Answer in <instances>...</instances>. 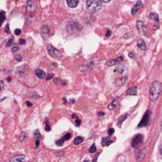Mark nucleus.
Returning a JSON list of instances; mask_svg holds the SVG:
<instances>
[{"mask_svg": "<svg viewBox=\"0 0 162 162\" xmlns=\"http://www.w3.org/2000/svg\"><path fill=\"white\" fill-rule=\"evenodd\" d=\"M129 56L130 57V58H133V57H134V54H133V53H129Z\"/></svg>", "mask_w": 162, "mask_h": 162, "instance_id": "obj_47", "label": "nucleus"}, {"mask_svg": "<svg viewBox=\"0 0 162 162\" xmlns=\"http://www.w3.org/2000/svg\"><path fill=\"white\" fill-rule=\"evenodd\" d=\"M108 135L109 136H111V135H112L113 134H114V132H115V130L113 129V128H109L108 129Z\"/></svg>", "mask_w": 162, "mask_h": 162, "instance_id": "obj_30", "label": "nucleus"}, {"mask_svg": "<svg viewBox=\"0 0 162 162\" xmlns=\"http://www.w3.org/2000/svg\"><path fill=\"white\" fill-rule=\"evenodd\" d=\"M82 141H83V138L78 136L75 138V140H74V145H78V144H80V143L82 142Z\"/></svg>", "mask_w": 162, "mask_h": 162, "instance_id": "obj_24", "label": "nucleus"}, {"mask_svg": "<svg viewBox=\"0 0 162 162\" xmlns=\"http://www.w3.org/2000/svg\"><path fill=\"white\" fill-rule=\"evenodd\" d=\"M95 65V62H93V61H91V62H89V63H87L86 64L83 65L82 67H80V70L82 72L87 71V70H90L91 68H93V66Z\"/></svg>", "mask_w": 162, "mask_h": 162, "instance_id": "obj_7", "label": "nucleus"}, {"mask_svg": "<svg viewBox=\"0 0 162 162\" xmlns=\"http://www.w3.org/2000/svg\"><path fill=\"white\" fill-rule=\"evenodd\" d=\"M137 90H138V87L134 86V87H130L127 91V94L128 95H130V96H135L137 95Z\"/></svg>", "mask_w": 162, "mask_h": 162, "instance_id": "obj_14", "label": "nucleus"}, {"mask_svg": "<svg viewBox=\"0 0 162 162\" xmlns=\"http://www.w3.org/2000/svg\"><path fill=\"white\" fill-rule=\"evenodd\" d=\"M137 45L141 50H142V51H145L146 50V43L144 42V40L142 39L138 40V42H137Z\"/></svg>", "mask_w": 162, "mask_h": 162, "instance_id": "obj_15", "label": "nucleus"}, {"mask_svg": "<svg viewBox=\"0 0 162 162\" xmlns=\"http://www.w3.org/2000/svg\"><path fill=\"white\" fill-rule=\"evenodd\" d=\"M5 19H6V13L4 11L0 12V26H2V24L4 22Z\"/></svg>", "mask_w": 162, "mask_h": 162, "instance_id": "obj_21", "label": "nucleus"}, {"mask_svg": "<svg viewBox=\"0 0 162 162\" xmlns=\"http://www.w3.org/2000/svg\"><path fill=\"white\" fill-rule=\"evenodd\" d=\"M48 54L53 58H60V57H62V53L58 50H57L56 48H55L52 44L48 45Z\"/></svg>", "mask_w": 162, "mask_h": 162, "instance_id": "obj_5", "label": "nucleus"}, {"mask_svg": "<svg viewBox=\"0 0 162 162\" xmlns=\"http://www.w3.org/2000/svg\"><path fill=\"white\" fill-rule=\"evenodd\" d=\"M149 17H150V18H151L152 20H154V21H155V22H159V17H158V15L157 14L155 13H151L150 14V15H149Z\"/></svg>", "mask_w": 162, "mask_h": 162, "instance_id": "obj_22", "label": "nucleus"}, {"mask_svg": "<svg viewBox=\"0 0 162 162\" xmlns=\"http://www.w3.org/2000/svg\"><path fill=\"white\" fill-rule=\"evenodd\" d=\"M63 102H64V104H67V100L65 99V98L63 99Z\"/></svg>", "mask_w": 162, "mask_h": 162, "instance_id": "obj_52", "label": "nucleus"}, {"mask_svg": "<svg viewBox=\"0 0 162 162\" xmlns=\"http://www.w3.org/2000/svg\"><path fill=\"white\" fill-rule=\"evenodd\" d=\"M98 115L99 116H104V113L103 112H98Z\"/></svg>", "mask_w": 162, "mask_h": 162, "instance_id": "obj_46", "label": "nucleus"}, {"mask_svg": "<svg viewBox=\"0 0 162 162\" xmlns=\"http://www.w3.org/2000/svg\"><path fill=\"white\" fill-rule=\"evenodd\" d=\"M128 80V78L127 77H121V78H117L116 82H115V84L116 86H121L123 85H124Z\"/></svg>", "mask_w": 162, "mask_h": 162, "instance_id": "obj_10", "label": "nucleus"}, {"mask_svg": "<svg viewBox=\"0 0 162 162\" xmlns=\"http://www.w3.org/2000/svg\"><path fill=\"white\" fill-rule=\"evenodd\" d=\"M26 161V156L22 154H17L14 156L10 159V162H25Z\"/></svg>", "mask_w": 162, "mask_h": 162, "instance_id": "obj_8", "label": "nucleus"}, {"mask_svg": "<svg viewBox=\"0 0 162 162\" xmlns=\"http://www.w3.org/2000/svg\"><path fill=\"white\" fill-rule=\"evenodd\" d=\"M84 162H89V160H84Z\"/></svg>", "mask_w": 162, "mask_h": 162, "instance_id": "obj_54", "label": "nucleus"}, {"mask_svg": "<svg viewBox=\"0 0 162 162\" xmlns=\"http://www.w3.org/2000/svg\"><path fill=\"white\" fill-rule=\"evenodd\" d=\"M97 158H98V155H97L95 157V158H94V159H93V162H96L97 161Z\"/></svg>", "mask_w": 162, "mask_h": 162, "instance_id": "obj_45", "label": "nucleus"}, {"mask_svg": "<svg viewBox=\"0 0 162 162\" xmlns=\"http://www.w3.org/2000/svg\"><path fill=\"white\" fill-rule=\"evenodd\" d=\"M123 59V58L122 56H119L118 58H116V59H112V60H109L108 61L107 63H106V65L108 66V67H112L113 65L116 64L117 63H119L120 61H122Z\"/></svg>", "mask_w": 162, "mask_h": 162, "instance_id": "obj_11", "label": "nucleus"}, {"mask_svg": "<svg viewBox=\"0 0 162 162\" xmlns=\"http://www.w3.org/2000/svg\"><path fill=\"white\" fill-rule=\"evenodd\" d=\"M143 7V4H142V2H138L136 3V4L134 5V7H133V9H132V10H131V14H134L136 13V12H138L139 10H140L142 7Z\"/></svg>", "mask_w": 162, "mask_h": 162, "instance_id": "obj_12", "label": "nucleus"}, {"mask_svg": "<svg viewBox=\"0 0 162 162\" xmlns=\"http://www.w3.org/2000/svg\"><path fill=\"white\" fill-rule=\"evenodd\" d=\"M149 121H150V112L149 110L146 111V112L143 116L142 119L138 125V128H141L143 127H146L147 125H149Z\"/></svg>", "mask_w": 162, "mask_h": 162, "instance_id": "obj_3", "label": "nucleus"}, {"mask_svg": "<svg viewBox=\"0 0 162 162\" xmlns=\"http://www.w3.org/2000/svg\"><path fill=\"white\" fill-rule=\"evenodd\" d=\"M3 88H4V82L2 81H0V91L2 90Z\"/></svg>", "mask_w": 162, "mask_h": 162, "instance_id": "obj_39", "label": "nucleus"}, {"mask_svg": "<svg viewBox=\"0 0 162 162\" xmlns=\"http://www.w3.org/2000/svg\"><path fill=\"white\" fill-rule=\"evenodd\" d=\"M35 74L37 76V78H40V79H43V78H45V72L42 70L40 69H37L35 70Z\"/></svg>", "mask_w": 162, "mask_h": 162, "instance_id": "obj_13", "label": "nucleus"}, {"mask_svg": "<svg viewBox=\"0 0 162 162\" xmlns=\"http://www.w3.org/2000/svg\"><path fill=\"white\" fill-rule=\"evenodd\" d=\"M130 37H131V35L130 34V33H127V34H125L123 36V38H124V39H129Z\"/></svg>", "mask_w": 162, "mask_h": 162, "instance_id": "obj_36", "label": "nucleus"}, {"mask_svg": "<svg viewBox=\"0 0 162 162\" xmlns=\"http://www.w3.org/2000/svg\"><path fill=\"white\" fill-rule=\"evenodd\" d=\"M19 44H26V40L24 39H20Z\"/></svg>", "mask_w": 162, "mask_h": 162, "instance_id": "obj_42", "label": "nucleus"}, {"mask_svg": "<svg viewBox=\"0 0 162 162\" xmlns=\"http://www.w3.org/2000/svg\"><path fill=\"white\" fill-rule=\"evenodd\" d=\"M111 35H112V32H111V31L109 30V29H108V30H107V33H106V37H109L111 36Z\"/></svg>", "mask_w": 162, "mask_h": 162, "instance_id": "obj_41", "label": "nucleus"}, {"mask_svg": "<svg viewBox=\"0 0 162 162\" xmlns=\"http://www.w3.org/2000/svg\"><path fill=\"white\" fill-rule=\"evenodd\" d=\"M14 33H15V35L18 36V35L22 33V30H21L20 28H17V29H15V31H14Z\"/></svg>", "mask_w": 162, "mask_h": 162, "instance_id": "obj_35", "label": "nucleus"}, {"mask_svg": "<svg viewBox=\"0 0 162 162\" xmlns=\"http://www.w3.org/2000/svg\"><path fill=\"white\" fill-rule=\"evenodd\" d=\"M128 114H124L123 116H122L119 117V122H118V126H119V128L121 127L122 123H123V121H124V120H125V119L128 118Z\"/></svg>", "mask_w": 162, "mask_h": 162, "instance_id": "obj_19", "label": "nucleus"}, {"mask_svg": "<svg viewBox=\"0 0 162 162\" xmlns=\"http://www.w3.org/2000/svg\"><path fill=\"white\" fill-rule=\"evenodd\" d=\"M41 31H42V33H43V37L44 36V34L46 35V37H48V34L50 32V28L48 26H44L42 27L41 28Z\"/></svg>", "mask_w": 162, "mask_h": 162, "instance_id": "obj_18", "label": "nucleus"}, {"mask_svg": "<svg viewBox=\"0 0 162 162\" xmlns=\"http://www.w3.org/2000/svg\"><path fill=\"white\" fill-rule=\"evenodd\" d=\"M115 71L119 72V74H122L124 71V66L122 64L117 65V67H116V69H115Z\"/></svg>", "mask_w": 162, "mask_h": 162, "instance_id": "obj_20", "label": "nucleus"}, {"mask_svg": "<svg viewBox=\"0 0 162 162\" xmlns=\"http://www.w3.org/2000/svg\"><path fill=\"white\" fill-rule=\"evenodd\" d=\"M143 140H144V138H143L142 134H136L134 138H132L131 141L132 147H134V148H138V147L143 142Z\"/></svg>", "mask_w": 162, "mask_h": 162, "instance_id": "obj_4", "label": "nucleus"}, {"mask_svg": "<svg viewBox=\"0 0 162 162\" xmlns=\"http://www.w3.org/2000/svg\"><path fill=\"white\" fill-rule=\"evenodd\" d=\"M40 145V140H37L36 141V148H37V147L39 146Z\"/></svg>", "mask_w": 162, "mask_h": 162, "instance_id": "obj_43", "label": "nucleus"}, {"mask_svg": "<svg viewBox=\"0 0 162 162\" xmlns=\"http://www.w3.org/2000/svg\"><path fill=\"white\" fill-rule=\"evenodd\" d=\"M67 5L71 8H74L78 6V0H67Z\"/></svg>", "mask_w": 162, "mask_h": 162, "instance_id": "obj_16", "label": "nucleus"}, {"mask_svg": "<svg viewBox=\"0 0 162 162\" xmlns=\"http://www.w3.org/2000/svg\"><path fill=\"white\" fill-rule=\"evenodd\" d=\"M113 141L111 140L110 138H102V142H101V144L103 146H109L111 144V143H112Z\"/></svg>", "mask_w": 162, "mask_h": 162, "instance_id": "obj_17", "label": "nucleus"}, {"mask_svg": "<svg viewBox=\"0 0 162 162\" xmlns=\"http://www.w3.org/2000/svg\"><path fill=\"white\" fill-rule=\"evenodd\" d=\"M17 50H18V46L16 45V44H14L13 48H12V52H17Z\"/></svg>", "mask_w": 162, "mask_h": 162, "instance_id": "obj_34", "label": "nucleus"}, {"mask_svg": "<svg viewBox=\"0 0 162 162\" xmlns=\"http://www.w3.org/2000/svg\"><path fill=\"white\" fill-rule=\"evenodd\" d=\"M160 126H161V128H162V121H161V123H160Z\"/></svg>", "mask_w": 162, "mask_h": 162, "instance_id": "obj_55", "label": "nucleus"}, {"mask_svg": "<svg viewBox=\"0 0 162 162\" xmlns=\"http://www.w3.org/2000/svg\"><path fill=\"white\" fill-rule=\"evenodd\" d=\"M100 1H102V2H110L111 0H100Z\"/></svg>", "mask_w": 162, "mask_h": 162, "instance_id": "obj_48", "label": "nucleus"}, {"mask_svg": "<svg viewBox=\"0 0 162 162\" xmlns=\"http://www.w3.org/2000/svg\"><path fill=\"white\" fill-rule=\"evenodd\" d=\"M162 91V84L158 81H155L150 86L149 89V100L151 101H155L160 97Z\"/></svg>", "mask_w": 162, "mask_h": 162, "instance_id": "obj_1", "label": "nucleus"}, {"mask_svg": "<svg viewBox=\"0 0 162 162\" xmlns=\"http://www.w3.org/2000/svg\"><path fill=\"white\" fill-rule=\"evenodd\" d=\"M15 59L17 61H18V62H21V61L22 60V56L21 55H17V56H15Z\"/></svg>", "mask_w": 162, "mask_h": 162, "instance_id": "obj_31", "label": "nucleus"}, {"mask_svg": "<svg viewBox=\"0 0 162 162\" xmlns=\"http://www.w3.org/2000/svg\"><path fill=\"white\" fill-rule=\"evenodd\" d=\"M64 142H65L64 138H60V139L57 140L56 142V144L57 146H63V144L64 143Z\"/></svg>", "mask_w": 162, "mask_h": 162, "instance_id": "obj_26", "label": "nucleus"}, {"mask_svg": "<svg viewBox=\"0 0 162 162\" xmlns=\"http://www.w3.org/2000/svg\"><path fill=\"white\" fill-rule=\"evenodd\" d=\"M160 154H161V156H162V145L160 146Z\"/></svg>", "mask_w": 162, "mask_h": 162, "instance_id": "obj_49", "label": "nucleus"}, {"mask_svg": "<svg viewBox=\"0 0 162 162\" xmlns=\"http://www.w3.org/2000/svg\"><path fill=\"white\" fill-rule=\"evenodd\" d=\"M14 41V38H12V39H10V40L7 42V47H9V46H10L11 44H12V43H13Z\"/></svg>", "mask_w": 162, "mask_h": 162, "instance_id": "obj_40", "label": "nucleus"}, {"mask_svg": "<svg viewBox=\"0 0 162 162\" xmlns=\"http://www.w3.org/2000/svg\"><path fill=\"white\" fill-rule=\"evenodd\" d=\"M5 32H7V34H10V26H9V24H7V26H6V28H5Z\"/></svg>", "mask_w": 162, "mask_h": 162, "instance_id": "obj_32", "label": "nucleus"}, {"mask_svg": "<svg viewBox=\"0 0 162 162\" xmlns=\"http://www.w3.org/2000/svg\"><path fill=\"white\" fill-rule=\"evenodd\" d=\"M116 104H117V99H115L114 100L108 105V109H109V110H112V109H113V108L116 106Z\"/></svg>", "mask_w": 162, "mask_h": 162, "instance_id": "obj_23", "label": "nucleus"}, {"mask_svg": "<svg viewBox=\"0 0 162 162\" xmlns=\"http://www.w3.org/2000/svg\"><path fill=\"white\" fill-rule=\"evenodd\" d=\"M26 104H27V105H28V107H32V103H30V102L27 101V102H26Z\"/></svg>", "mask_w": 162, "mask_h": 162, "instance_id": "obj_44", "label": "nucleus"}, {"mask_svg": "<svg viewBox=\"0 0 162 162\" xmlns=\"http://www.w3.org/2000/svg\"><path fill=\"white\" fill-rule=\"evenodd\" d=\"M63 138H64V140H65V141L69 140L70 138H71V134H70V133H67V134H65V135L63 137Z\"/></svg>", "mask_w": 162, "mask_h": 162, "instance_id": "obj_29", "label": "nucleus"}, {"mask_svg": "<svg viewBox=\"0 0 162 162\" xmlns=\"http://www.w3.org/2000/svg\"><path fill=\"white\" fill-rule=\"evenodd\" d=\"M53 77H54V74H48V77L46 78V80H47V81L50 80V79H52V78H53Z\"/></svg>", "mask_w": 162, "mask_h": 162, "instance_id": "obj_38", "label": "nucleus"}, {"mask_svg": "<svg viewBox=\"0 0 162 162\" xmlns=\"http://www.w3.org/2000/svg\"><path fill=\"white\" fill-rule=\"evenodd\" d=\"M137 28L138 30L139 31L140 33H142V32H143V34L146 35V28L145 26L143 25V23L141 21H138L137 22Z\"/></svg>", "mask_w": 162, "mask_h": 162, "instance_id": "obj_9", "label": "nucleus"}, {"mask_svg": "<svg viewBox=\"0 0 162 162\" xmlns=\"http://www.w3.org/2000/svg\"><path fill=\"white\" fill-rule=\"evenodd\" d=\"M89 153H90V154L95 153V152L97 151V147H96L95 144H93V145H92V146H91L90 148H89Z\"/></svg>", "mask_w": 162, "mask_h": 162, "instance_id": "obj_28", "label": "nucleus"}, {"mask_svg": "<svg viewBox=\"0 0 162 162\" xmlns=\"http://www.w3.org/2000/svg\"><path fill=\"white\" fill-rule=\"evenodd\" d=\"M70 102H71V103H74V102H75V100H74V99L70 100Z\"/></svg>", "mask_w": 162, "mask_h": 162, "instance_id": "obj_51", "label": "nucleus"}, {"mask_svg": "<svg viewBox=\"0 0 162 162\" xmlns=\"http://www.w3.org/2000/svg\"><path fill=\"white\" fill-rule=\"evenodd\" d=\"M102 7L100 0H87L86 8L91 13H97Z\"/></svg>", "mask_w": 162, "mask_h": 162, "instance_id": "obj_2", "label": "nucleus"}, {"mask_svg": "<svg viewBox=\"0 0 162 162\" xmlns=\"http://www.w3.org/2000/svg\"><path fill=\"white\" fill-rule=\"evenodd\" d=\"M72 118H74H74H77V116H76V115H74V114H73V115H72Z\"/></svg>", "mask_w": 162, "mask_h": 162, "instance_id": "obj_50", "label": "nucleus"}, {"mask_svg": "<svg viewBox=\"0 0 162 162\" xmlns=\"http://www.w3.org/2000/svg\"><path fill=\"white\" fill-rule=\"evenodd\" d=\"M75 121H76V124H77V127H79L81 124V119L77 118V119H75Z\"/></svg>", "mask_w": 162, "mask_h": 162, "instance_id": "obj_37", "label": "nucleus"}, {"mask_svg": "<svg viewBox=\"0 0 162 162\" xmlns=\"http://www.w3.org/2000/svg\"><path fill=\"white\" fill-rule=\"evenodd\" d=\"M46 123H47V125H46V127H45V130L46 131H50V130H51V127H50V125L48 124V120H46Z\"/></svg>", "mask_w": 162, "mask_h": 162, "instance_id": "obj_33", "label": "nucleus"}, {"mask_svg": "<svg viewBox=\"0 0 162 162\" xmlns=\"http://www.w3.org/2000/svg\"><path fill=\"white\" fill-rule=\"evenodd\" d=\"M146 153H147V149H138V150L135 152V157H136L137 160L141 161V160H142L143 158H145Z\"/></svg>", "mask_w": 162, "mask_h": 162, "instance_id": "obj_6", "label": "nucleus"}, {"mask_svg": "<svg viewBox=\"0 0 162 162\" xmlns=\"http://www.w3.org/2000/svg\"><path fill=\"white\" fill-rule=\"evenodd\" d=\"M33 137H34L37 140H40V138H41V134L39 132V130H36V131L34 132Z\"/></svg>", "mask_w": 162, "mask_h": 162, "instance_id": "obj_25", "label": "nucleus"}, {"mask_svg": "<svg viewBox=\"0 0 162 162\" xmlns=\"http://www.w3.org/2000/svg\"><path fill=\"white\" fill-rule=\"evenodd\" d=\"M26 138H27V134H26L25 132H22V134H21V135H20L19 141L20 142H23Z\"/></svg>", "mask_w": 162, "mask_h": 162, "instance_id": "obj_27", "label": "nucleus"}, {"mask_svg": "<svg viewBox=\"0 0 162 162\" xmlns=\"http://www.w3.org/2000/svg\"><path fill=\"white\" fill-rule=\"evenodd\" d=\"M7 81H8V82H10L11 78H7Z\"/></svg>", "mask_w": 162, "mask_h": 162, "instance_id": "obj_53", "label": "nucleus"}]
</instances>
